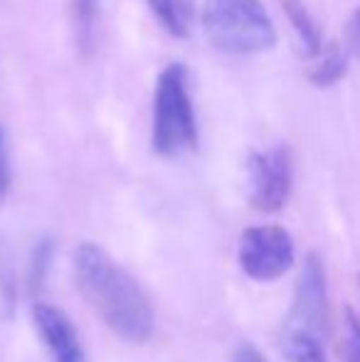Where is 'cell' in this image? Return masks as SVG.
Listing matches in <instances>:
<instances>
[{"mask_svg":"<svg viewBox=\"0 0 360 362\" xmlns=\"http://www.w3.org/2000/svg\"><path fill=\"white\" fill-rule=\"evenodd\" d=\"M77 286L111 333L126 343H146L153 333V308L144 288L96 244H82L74 254Z\"/></svg>","mask_w":360,"mask_h":362,"instance_id":"1","label":"cell"},{"mask_svg":"<svg viewBox=\"0 0 360 362\" xmlns=\"http://www.w3.org/2000/svg\"><path fill=\"white\" fill-rule=\"evenodd\" d=\"M202 33L225 54H260L277 45V30L262 0H205Z\"/></svg>","mask_w":360,"mask_h":362,"instance_id":"2","label":"cell"},{"mask_svg":"<svg viewBox=\"0 0 360 362\" xmlns=\"http://www.w3.org/2000/svg\"><path fill=\"white\" fill-rule=\"evenodd\" d=\"M197 146V121L187 89L185 64L173 62L158 74L153 94V151L175 158Z\"/></svg>","mask_w":360,"mask_h":362,"instance_id":"3","label":"cell"},{"mask_svg":"<svg viewBox=\"0 0 360 362\" xmlns=\"http://www.w3.org/2000/svg\"><path fill=\"white\" fill-rule=\"evenodd\" d=\"M240 267L255 281H277L294 267L291 234L279 224L247 227L240 237Z\"/></svg>","mask_w":360,"mask_h":362,"instance_id":"4","label":"cell"},{"mask_svg":"<svg viewBox=\"0 0 360 362\" xmlns=\"http://www.w3.org/2000/svg\"><path fill=\"white\" fill-rule=\"evenodd\" d=\"M247 192L260 212H279L291 192V156L286 146L252 153L247 163Z\"/></svg>","mask_w":360,"mask_h":362,"instance_id":"5","label":"cell"},{"mask_svg":"<svg viewBox=\"0 0 360 362\" xmlns=\"http://www.w3.org/2000/svg\"><path fill=\"white\" fill-rule=\"evenodd\" d=\"M326 328V272L318 254H308L298 274L294 308L289 315L286 330L308 333L321 338Z\"/></svg>","mask_w":360,"mask_h":362,"instance_id":"6","label":"cell"},{"mask_svg":"<svg viewBox=\"0 0 360 362\" xmlns=\"http://www.w3.org/2000/svg\"><path fill=\"white\" fill-rule=\"evenodd\" d=\"M33 323L54 362H87L77 330L62 308L37 300L33 305Z\"/></svg>","mask_w":360,"mask_h":362,"instance_id":"7","label":"cell"},{"mask_svg":"<svg viewBox=\"0 0 360 362\" xmlns=\"http://www.w3.org/2000/svg\"><path fill=\"white\" fill-rule=\"evenodd\" d=\"M149 8L173 37H187L195 18V0H149Z\"/></svg>","mask_w":360,"mask_h":362,"instance_id":"8","label":"cell"},{"mask_svg":"<svg viewBox=\"0 0 360 362\" xmlns=\"http://www.w3.org/2000/svg\"><path fill=\"white\" fill-rule=\"evenodd\" d=\"M284 13H286L289 23H291L294 30H296L306 57L316 59L318 54L323 52V40H321V30H318L313 15L308 13V8L301 3V0H284Z\"/></svg>","mask_w":360,"mask_h":362,"instance_id":"9","label":"cell"},{"mask_svg":"<svg viewBox=\"0 0 360 362\" xmlns=\"http://www.w3.org/2000/svg\"><path fill=\"white\" fill-rule=\"evenodd\" d=\"M101 0H72V30L79 52L91 54L96 42V25H99Z\"/></svg>","mask_w":360,"mask_h":362,"instance_id":"10","label":"cell"},{"mask_svg":"<svg viewBox=\"0 0 360 362\" xmlns=\"http://www.w3.org/2000/svg\"><path fill=\"white\" fill-rule=\"evenodd\" d=\"M348 69V49H343L341 45H328L323 47V52L316 57V64L308 69V81L313 86H333L336 81H341L346 76Z\"/></svg>","mask_w":360,"mask_h":362,"instance_id":"11","label":"cell"},{"mask_svg":"<svg viewBox=\"0 0 360 362\" xmlns=\"http://www.w3.org/2000/svg\"><path fill=\"white\" fill-rule=\"evenodd\" d=\"M284 355L289 362H326L321 338L308 333H296V330H284Z\"/></svg>","mask_w":360,"mask_h":362,"instance_id":"12","label":"cell"},{"mask_svg":"<svg viewBox=\"0 0 360 362\" xmlns=\"http://www.w3.org/2000/svg\"><path fill=\"white\" fill-rule=\"evenodd\" d=\"M341 358L346 362H360V318L351 308H346V320H343Z\"/></svg>","mask_w":360,"mask_h":362,"instance_id":"13","label":"cell"},{"mask_svg":"<svg viewBox=\"0 0 360 362\" xmlns=\"http://www.w3.org/2000/svg\"><path fill=\"white\" fill-rule=\"evenodd\" d=\"M50 257H52V244L50 239H42L35 249V257H33V264H30V291H37L42 286L45 281V269L50 264Z\"/></svg>","mask_w":360,"mask_h":362,"instance_id":"14","label":"cell"},{"mask_svg":"<svg viewBox=\"0 0 360 362\" xmlns=\"http://www.w3.org/2000/svg\"><path fill=\"white\" fill-rule=\"evenodd\" d=\"M10 190V156H8V139L0 126V205Z\"/></svg>","mask_w":360,"mask_h":362,"instance_id":"15","label":"cell"},{"mask_svg":"<svg viewBox=\"0 0 360 362\" xmlns=\"http://www.w3.org/2000/svg\"><path fill=\"white\" fill-rule=\"evenodd\" d=\"M346 40H348V52L356 54V57L360 59V8L353 13L351 23H348Z\"/></svg>","mask_w":360,"mask_h":362,"instance_id":"16","label":"cell"},{"mask_svg":"<svg viewBox=\"0 0 360 362\" xmlns=\"http://www.w3.org/2000/svg\"><path fill=\"white\" fill-rule=\"evenodd\" d=\"M232 362H267V358L255 348V345H240L237 353L232 355Z\"/></svg>","mask_w":360,"mask_h":362,"instance_id":"17","label":"cell"}]
</instances>
